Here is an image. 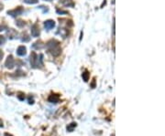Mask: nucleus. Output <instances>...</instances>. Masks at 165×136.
I'll return each instance as SVG.
<instances>
[{"label": "nucleus", "instance_id": "nucleus-2", "mask_svg": "<svg viewBox=\"0 0 165 136\" xmlns=\"http://www.w3.org/2000/svg\"><path fill=\"white\" fill-rule=\"evenodd\" d=\"M42 58H43V55L42 54H41L39 55V56H38L37 54H36L34 51L33 52H31V54H30V65H31V67L32 68H35V69H37V68H39V67H41V66H42Z\"/></svg>", "mask_w": 165, "mask_h": 136}, {"label": "nucleus", "instance_id": "nucleus-24", "mask_svg": "<svg viewBox=\"0 0 165 136\" xmlns=\"http://www.w3.org/2000/svg\"><path fill=\"white\" fill-rule=\"evenodd\" d=\"M4 125H3V122H2V120H0V128L1 127H3Z\"/></svg>", "mask_w": 165, "mask_h": 136}, {"label": "nucleus", "instance_id": "nucleus-6", "mask_svg": "<svg viewBox=\"0 0 165 136\" xmlns=\"http://www.w3.org/2000/svg\"><path fill=\"white\" fill-rule=\"evenodd\" d=\"M6 35L8 36L9 39H16L17 36H18V32L16 31L15 29L9 28V29H8V31H6Z\"/></svg>", "mask_w": 165, "mask_h": 136}, {"label": "nucleus", "instance_id": "nucleus-16", "mask_svg": "<svg viewBox=\"0 0 165 136\" xmlns=\"http://www.w3.org/2000/svg\"><path fill=\"white\" fill-rule=\"evenodd\" d=\"M23 1L26 4H30V5L37 4V3L39 2V0H23Z\"/></svg>", "mask_w": 165, "mask_h": 136}, {"label": "nucleus", "instance_id": "nucleus-11", "mask_svg": "<svg viewBox=\"0 0 165 136\" xmlns=\"http://www.w3.org/2000/svg\"><path fill=\"white\" fill-rule=\"evenodd\" d=\"M34 49H42L43 47H44V44H43V42L42 41H37V42H35L34 44H33V46H32Z\"/></svg>", "mask_w": 165, "mask_h": 136}, {"label": "nucleus", "instance_id": "nucleus-7", "mask_svg": "<svg viewBox=\"0 0 165 136\" xmlns=\"http://www.w3.org/2000/svg\"><path fill=\"white\" fill-rule=\"evenodd\" d=\"M48 101L52 103H58L59 101H60V96H59L58 94H51V95L49 97Z\"/></svg>", "mask_w": 165, "mask_h": 136}, {"label": "nucleus", "instance_id": "nucleus-5", "mask_svg": "<svg viewBox=\"0 0 165 136\" xmlns=\"http://www.w3.org/2000/svg\"><path fill=\"white\" fill-rule=\"evenodd\" d=\"M30 32H31V36L34 37H37L39 36V27L38 26V24H34V25L31 27L30 29Z\"/></svg>", "mask_w": 165, "mask_h": 136}, {"label": "nucleus", "instance_id": "nucleus-4", "mask_svg": "<svg viewBox=\"0 0 165 136\" xmlns=\"http://www.w3.org/2000/svg\"><path fill=\"white\" fill-rule=\"evenodd\" d=\"M5 66L8 69H9V70L14 68V66H15V60H14L13 57H12L11 55H9V56L8 57L6 62H5Z\"/></svg>", "mask_w": 165, "mask_h": 136}, {"label": "nucleus", "instance_id": "nucleus-18", "mask_svg": "<svg viewBox=\"0 0 165 136\" xmlns=\"http://www.w3.org/2000/svg\"><path fill=\"white\" fill-rule=\"evenodd\" d=\"M5 42H6V39H5V37L0 36V45H3Z\"/></svg>", "mask_w": 165, "mask_h": 136}, {"label": "nucleus", "instance_id": "nucleus-10", "mask_svg": "<svg viewBox=\"0 0 165 136\" xmlns=\"http://www.w3.org/2000/svg\"><path fill=\"white\" fill-rule=\"evenodd\" d=\"M17 53H18V56H25L26 53H27V49L24 46H19L17 49Z\"/></svg>", "mask_w": 165, "mask_h": 136}, {"label": "nucleus", "instance_id": "nucleus-9", "mask_svg": "<svg viewBox=\"0 0 165 136\" xmlns=\"http://www.w3.org/2000/svg\"><path fill=\"white\" fill-rule=\"evenodd\" d=\"M44 27H46V29H51L55 27V22L53 20H46L44 22Z\"/></svg>", "mask_w": 165, "mask_h": 136}, {"label": "nucleus", "instance_id": "nucleus-28", "mask_svg": "<svg viewBox=\"0 0 165 136\" xmlns=\"http://www.w3.org/2000/svg\"><path fill=\"white\" fill-rule=\"evenodd\" d=\"M44 1H48V2H51V1H52V0H44Z\"/></svg>", "mask_w": 165, "mask_h": 136}, {"label": "nucleus", "instance_id": "nucleus-14", "mask_svg": "<svg viewBox=\"0 0 165 136\" xmlns=\"http://www.w3.org/2000/svg\"><path fill=\"white\" fill-rule=\"evenodd\" d=\"M16 25L18 26V27H23L24 26H25V22H24L23 20H21V19L17 20V21H16Z\"/></svg>", "mask_w": 165, "mask_h": 136}, {"label": "nucleus", "instance_id": "nucleus-12", "mask_svg": "<svg viewBox=\"0 0 165 136\" xmlns=\"http://www.w3.org/2000/svg\"><path fill=\"white\" fill-rule=\"evenodd\" d=\"M82 77H83V80L85 82L88 81V80H89V72H88L87 70H85L84 73L82 74Z\"/></svg>", "mask_w": 165, "mask_h": 136}, {"label": "nucleus", "instance_id": "nucleus-21", "mask_svg": "<svg viewBox=\"0 0 165 136\" xmlns=\"http://www.w3.org/2000/svg\"><path fill=\"white\" fill-rule=\"evenodd\" d=\"M6 26H4V25H0V32L1 31H3V30H5V28H6Z\"/></svg>", "mask_w": 165, "mask_h": 136}, {"label": "nucleus", "instance_id": "nucleus-1", "mask_svg": "<svg viewBox=\"0 0 165 136\" xmlns=\"http://www.w3.org/2000/svg\"><path fill=\"white\" fill-rule=\"evenodd\" d=\"M47 49L53 57H58L62 53V48L60 42L56 39H51L47 43Z\"/></svg>", "mask_w": 165, "mask_h": 136}, {"label": "nucleus", "instance_id": "nucleus-13", "mask_svg": "<svg viewBox=\"0 0 165 136\" xmlns=\"http://www.w3.org/2000/svg\"><path fill=\"white\" fill-rule=\"evenodd\" d=\"M75 127H76V123H72L71 124H69L68 126H67V131H68V132H72Z\"/></svg>", "mask_w": 165, "mask_h": 136}, {"label": "nucleus", "instance_id": "nucleus-25", "mask_svg": "<svg viewBox=\"0 0 165 136\" xmlns=\"http://www.w3.org/2000/svg\"><path fill=\"white\" fill-rule=\"evenodd\" d=\"M4 136H13V135H11V134L8 133V132H6V133H5V135H4Z\"/></svg>", "mask_w": 165, "mask_h": 136}, {"label": "nucleus", "instance_id": "nucleus-17", "mask_svg": "<svg viewBox=\"0 0 165 136\" xmlns=\"http://www.w3.org/2000/svg\"><path fill=\"white\" fill-rule=\"evenodd\" d=\"M18 98L19 101H24V100H25V94L22 93V92H19L18 95Z\"/></svg>", "mask_w": 165, "mask_h": 136}, {"label": "nucleus", "instance_id": "nucleus-27", "mask_svg": "<svg viewBox=\"0 0 165 136\" xmlns=\"http://www.w3.org/2000/svg\"><path fill=\"white\" fill-rule=\"evenodd\" d=\"M2 9H3V5L1 4V3H0V11H1Z\"/></svg>", "mask_w": 165, "mask_h": 136}, {"label": "nucleus", "instance_id": "nucleus-23", "mask_svg": "<svg viewBox=\"0 0 165 136\" xmlns=\"http://www.w3.org/2000/svg\"><path fill=\"white\" fill-rule=\"evenodd\" d=\"M91 87H92V88H95V79H94V80H93V82H92Z\"/></svg>", "mask_w": 165, "mask_h": 136}, {"label": "nucleus", "instance_id": "nucleus-15", "mask_svg": "<svg viewBox=\"0 0 165 136\" xmlns=\"http://www.w3.org/2000/svg\"><path fill=\"white\" fill-rule=\"evenodd\" d=\"M60 34H62L63 37H66L67 36H68L67 30H66V29H64V28H60Z\"/></svg>", "mask_w": 165, "mask_h": 136}, {"label": "nucleus", "instance_id": "nucleus-22", "mask_svg": "<svg viewBox=\"0 0 165 136\" xmlns=\"http://www.w3.org/2000/svg\"><path fill=\"white\" fill-rule=\"evenodd\" d=\"M29 104H33V103H34V101H33V99L31 97L29 98Z\"/></svg>", "mask_w": 165, "mask_h": 136}, {"label": "nucleus", "instance_id": "nucleus-29", "mask_svg": "<svg viewBox=\"0 0 165 136\" xmlns=\"http://www.w3.org/2000/svg\"><path fill=\"white\" fill-rule=\"evenodd\" d=\"M112 136H115V134H113V135H112Z\"/></svg>", "mask_w": 165, "mask_h": 136}, {"label": "nucleus", "instance_id": "nucleus-3", "mask_svg": "<svg viewBox=\"0 0 165 136\" xmlns=\"http://www.w3.org/2000/svg\"><path fill=\"white\" fill-rule=\"evenodd\" d=\"M23 12H24L23 7H21V6H18V7L15 8V9H12V10L8 11V15H10L11 17H18V16H20V15H21Z\"/></svg>", "mask_w": 165, "mask_h": 136}, {"label": "nucleus", "instance_id": "nucleus-19", "mask_svg": "<svg viewBox=\"0 0 165 136\" xmlns=\"http://www.w3.org/2000/svg\"><path fill=\"white\" fill-rule=\"evenodd\" d=\"M57 13L58 14H68V11H64V10H62V9H57Z\"/></svg>", "mask_w": 165, "mask_h": 136}, {"label": "nucleus", "instance_id": "nucleus-26", "mask_svg": "<svg viewBox=\"0 0 165 136\" xmlns=\"http://www.w3.org/2000/svg\"><path fill=\"white\" fill-rule=\"evenodd\" d=\"M2 57H3V52L0 50V58H2Z\"/></svg>", "mask_w": 165, "mask_h": 136}, {"label": "nucleus", "instance_id": "nucleus-8", "mask_svg": "<svg viewBox=\"0 0 165 136\" xmlns=\"http://www.w3.org/2000/svg\"><path fill=\"white\" fill-rule=\"evenodd\" d=\"M60 3L64 6H71V7H74V3L72 0H60Z\"/></svg>", "mask_w": 165, "mask_h": 136}, {"label": "nucleus", "instance_id": "nucleus-20", "mask_svg": "<svg viewBox=\"0 0 165 136\" xmlns=\"http://www.w3.org/2000/svg\"><path fill=\"white\" fill-rule=\"evenodd\" d=\"M29 37L28 35H25V37L22 39V41H24V42H26V41H29Z\"/></svg>", "mask_w": 165, "mask_h": 136}]
</instances>
